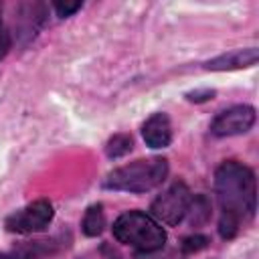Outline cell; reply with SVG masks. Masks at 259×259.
Segmentation results:
<instances>
[{
    "label": "cell",
    "instance_id": "3",
    "mask_svg": "<svg viewBox=\"0 0 259 259\" xmlns=\"http://www.w3.org/2000/svg\"><path fill=\"white\" fill-rule=\"evenodd\" d=\"M113 235L117 241L146 253L158 251L166 243V233L160 223L140 210H130L117 217V221L113 223Z\"/></svg>",
    "mask_w": 259,
    "mask_h": 259
},
{
    "label": "cell",
    "instance_id": "10",
    "mask_svg": "<svg viewBox=\"0 0 259 259\" xmlns=\"http://www.w3.org/2000/svg\"><path fill=\"white\" fill-rule=\"evenodd\" d=\"M132 146H134L132 136H127V134H115V136L107 142L105 152H107L109 158H121V156H125V154L132 150Z\"/></svg>",
    "mask_w": 259,
    "mask_h": 259
},
{
    "label": "cell",
    "instance_id": "16",
    "mask_svg": "<svg viewBox=\"0 0 259 259\" xmlns=\"http://www.w3.org/2000/svg\"><path fill=\"white\" fill-rule=\"evenodd\" d=\"M0 259H8V257H0Z\"/></svg>",
    "mask_w": 259,
    "mask_h": 259
},
{
    "label": "cell",
    "instance_id": "6",
    "mask_svg": "<svg viewBox=\"0 0 259 259\" xmlns=\"http://www.w3.org/2000/svg\"><path fill=\"white\" fill-rule=\"evenodd\" d=\"M253 123H255V109L251 105H233L214 117V121L210 123V132L219 138L239 136L249 132Z\"/></svg>",
    "mask_w": 259,
    "mask_h": 259
},
{
    "label": "cell",
    "instance_id": "5",
    "mask_svg": "<svg viewBox=\"0 0 259 259\" xmlns=\"http://www.w3.org/2000/svg\"><path fill=\"white\" fill-rule=\"evenodd\" d=\"M53 221V204L49 200H34L22 210H16L6 219V229L12 233H36L49 227Z\"/></svg>",
    "mask_w": 259,
    "mask_h": 259
},
{
    "label": "cell",
    "instance_id": "1",
    "mask_svg": "<svg viewBox=\"0 0 259 259\" xmlns=\"http://www.w3.org/2000/svg\"><path fill=\"white\" fill-rule=\"evenodd\" d=\"M214 188L223 210L221 217L231 219L239 225L241 221L253 217L257 188H255V176L247 166L235 160L223 162L214 176Z\"/></svg>",
    "mask_w": 259,
    "mask_h": 259
},
{
    "label": "cell",
    "instance_id": "15",
    "mask_svg": "<svg viewBox=\"0 0 259 259\" xmlns=\"http://www.w3.org/2000/svg\"><path fill=\"white\" fill-rule=\"evenodd\" d=\"M212 95H214L212 89H204V91H192V93H188V99H192V101H204V99H208Z\"/></svg>",
    "mask_w": 259,
    "mask_h": 259
},
{
    "label": "cell",
    "instance_id": "4",
    "mask_svg": "<svg viewBox=\"0 0 259 259\" xmlns=\"http://www.w3.org/2000/svg\"><path fill=\"white\" fill-rule=\"evenodd\" d=\"M190 200L188 186L184 182H174L152 202V214L166 225H178L186 217Z\"/></svg>",
    "mask_w": 259,
    "mask_h": 259
},
{
    "label": "cell",
    "instance_id": "13",
    "mask_svg": "<svg viewBox=\"0 0 259 259\" xmlns=\"http://www.w3.org/2000/svg\"><path fill=\"white\" fill-rule=\"evenodd\" d=\"M81 8V2H55V10L59 16H69Z\"/></svg>",
    "mask_w": 259,
    "mask_h": 259
},
{
    "label": "cell",
    "instance_id": "7",
    "mask_svg": "<svg viewBox=\"0 0 259 259\" xmlns=\"http://www.w3.org/2000/svg\"><path fill=\"white\" fill-rule=\"evenodd\" d=\"M142 136L150 148H166L172 140V125L166 113H154L142 127Z\"/></svg>",
    "mask_w": 259,
    "mask_h": 259
},
{
    "label": "cell",
    "instance_id": "14",
    "mask_svg": "<svg viewBox=\"0 0 259 259\" xmlns=\"http://www.w3.org/2000/svg\"><path fill=\"white\" fill-rule=\"evenodd\" d=\"M8 51H10V34L4 28V24L0 22V59H4Z\"/></svg>",
    "mask_w": 259,
    "mask_h": 259
},
{
    "label": "cell",
    "instance_id": "12",
    "mask_svg": "<svg viewBox=\"0 0 259 259\" xmlns=\"http://www.w3.org/2000/svg\"><path fill=\"white\" fill-rule=\"evenodd\" d=\"M208 245V239L204 235H192V237H186L182 241V251L184 253H196L200 249H204Z\"/></svg>",
    "mask_w": 259,
    "mask_h": 259
},
{
    "label": "cell",
    "instance_id": "8",
    "mask_svg": "<svg viewBox=\"0 0 259 259\" xmlns=\"http://www.w3.org/2000/svg\"><path fill=\"white\" fill-rule=\"evenodd\" d=\"M259 59V51L255 47L249 49H239L227 55H221L212 61L206 63V69L212 71H229V69H245V67H253Z\"/></svg>",
    "mask_w": 259,
    "mask_h": 259
},
{
    "label": "cell",
    "instance_id": "2",
    "mask_svg": "<svg viewBox=\"0 0 259 259\" xmlns=\"http://www.w3.org/2000/svg\"><path fill=\"white\" fill-rule=\"evenodd\" d=\"M168 174V162L164 158H146L132 164L119 166L107 174L105 186L111 190L125 192H146L158 186Z\"/></svg>",
    "mask_w": 259,
    "mask_h": 259
},
{
    "label": "cell",
    "instance_id": "11",
    "mask_svg": "<svg viewBox=\"0 0 259 259\" xmlns=\"http://www.w3.org/2000/svg\"><path fill=\"white\" fill-rule=\"evenodd\" d=\"M188 212H190V221L192 225H200V223H206L208 217H210V204L204 196H198L194 200H190V206H188ZM186 212V214H188Z\"/></svg>",
    "mask_w": 259,
    "mask_h": 259
},
{
    "label": "cell",
    "instance_id": "9",
    "mask_svg": "<svg viewBox=\"0 0 259 259\" xmlns=\"http://www.w3.org/2000/svg\"><path fill=\"white\" fill-rule=\"evenodd\" d=\"M83 233L87 237H97L103 227H105V214H103V206L101 204H93L87 208L85 217H83Z\"/></svg>",
    "mask_w": 259,
    "mask_h": 259
}]
</instances>
